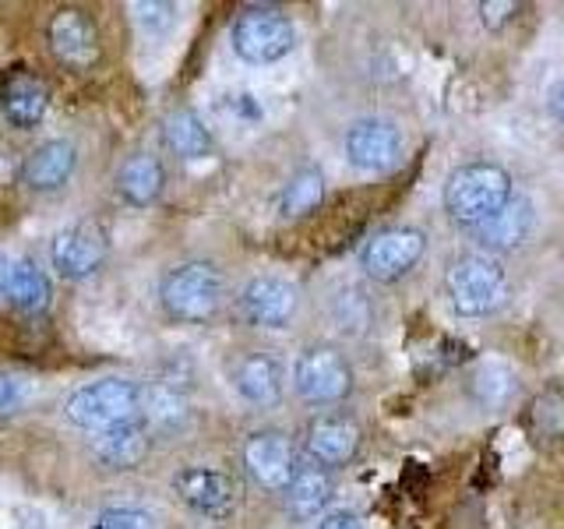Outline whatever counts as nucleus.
Listing matches in <instances>:
<instances>
[{"mask_svg":"<svg viewBox=\"0 0 564 529\" xmlns=\"http://www.w3.org/2000/svg\"><path fill=\"white\" fill-rule=\"evenodd\" d=\"M141 388L128 378H102L93 385H82L75 396L67 399L64 417L82 431L102 434L120 423L141 417Z\"/></svg>","mask_w":564,"mask_h":529,"instance_id":"nucleus-4","label":"nucleus"},{"mask_svg":"<svg viewBox=\"0 0 564 529\" xmlns=\"http://www.w3.org/2000/svg\"><path fill=\"white\" fill-rule=\"evenodd\" d=\"M427 251V237L413 226H395L384 229L375 240L364 247L360 264L370 279L378 282H395L402 276H410L416 269V261Z\"/></svg>","mask_w":564,"mask_h":529,"instance_id":"nucleus-7","label":"nucleus"},{"mask_svg":"<svg viewBox=\"0 0 564 529\" xmlns=\"http://www.w3.org/2000/svg\"><path fill=\"white\" fill-rule=\"evenodd\" d=\"M46 43L64 67L88 71L99 61V29L82 8H57L46 22Z\"/></svg>","mask_w":564,"mask_h":529,"instance_id":"nucleus-8","label":"nucleus"},{"mask_svg":"<svg viewBox=\"0 0 564 529\" xmlns=\"http://www.w3.org/2000/svg\"><path fill=\"white\" fill-rule=\"evenodd\" d=\"M78 166V152L64 138H50L40 149H32L22 163V181L32 191H57L70 181V173Z\"/></svg>","mask_w":564,"mask_h":529,"instance_id":"nucleus-17","label":"nucleus"},{"mask_svg":"<svg viewBox=\"0 0 564 529\" xmlns=\"http://www.w3.org/2000/svg\"><path fill=\"white\" fill-rule=\"evenodd\" d=\"M314 529H364V522L352 516V511H328Z\"/></svg>","mask_w":564,"mask_h":529,"instance_id":"nucleus-30","label":"nucleus"},{"mask_svg":"<svg viewBox=\"0 0 564 529\" xmlns=\"http://www.w3.org/2000/svg\"><path fill=\"white\" fill-rule=\"evenodd\" d=\"M243 466L264 490H286L296 473V449L282 431H254L243 441Z\"/></svg>","mask_w":564,"mask_h":529,"instance_id":"nucleus-11","label":"nucleus"},{"mask_svg":"<svg viewBox=\"0 0 564 529\" xmlns=\"http://www.w3.org/2000/svg\"><path fill=\"white\" fill-rule=\"evenodd\" d=\"M529 229H533V205H529V198H516V194H511L508 205L501 212H494V216L476 226L473 234L484 251L501 255V251H516V247H522Z\"/></svg>","mask_w":564,"mask_h":529,"instance_id":"nucleus-18","label":"nucleus"},{"mask_svg":"<svg viewBox=\"0 0 564 529\" xmlns=\"http://www.w3.org/2000/svg\"><path fill=\"white\" fill-rule=\"evenodd\" d=\"M346 155L352 166L367 173L392 170L402 155V134L395 123H388V120H375V117L357 120L346 131Z\"/></svg>","mask_w":564,"mask_h":529,"instance_id":"nucleus-13","label":"nucleus"},{"mask_svg":"<svg viewBox=\"0 0 564 529\" xmlns=\"http://www.w3.org/2000/svg\"><path fill=\"white\" fill-rule=\"evenodd\" d=\"M293 388L311 406L343 402L352 392V367L339 349L311 346L300 353V360L293 367Z\"/></svg>","mask_w":564,"mask_h":529,"instance_id":"nucleus-6","label":"nucleus"},{"mask_svg":"<svg viewBox=\"0 0 564 529\" xmlns=\"http://www.w3.org/2000/svg\"><path fill=\"white\" fill-rule=\"evenodd\" d=\"M14 173H18V163H14V152L0 145V187L11 184L14 181Z\"/></svg>","mask_w":564,"mask_h":529,"instance_id":"nucleus-31","label":"nucleus"},{"mask_svg":"<svg viewBox=\"0 0 564 529\" xmlns=\"http://www.w3.org/2000/svg\"><path fill=\"white\" fill-rule=\"evenodd\" d=\"M445 293L458 317H487L508 300V276L490 255H463L448 264Z\"/></svg>","mask_w":564,"mask_h":529,"instance_id":"nucleus-3","label":"nucleus"},{"mask_svg":"<svg viewBox=\"0 0 564 529\" xmlns=\"http://www.w3.org/2000/svg\"><path fill=\"white\" fill-rule=\"evenodd\" d=\"M8 272H11V261H8V258H0V293H4V279H8Z\"/></svg>","mask_w":564,"mask_h":529,"instance_id":"nucleus-33","label":"nucleus"},{"mask_svg":"<svg viewBox=\"0 0 564 529\" xmlns=\"http://www.w3.org/2000/svg\"><path fill=\"white\" fill-rule=\"evenodd\" d=\"M304 445H307L311 463L325 469L346 466L360 449V423L346 413H322L307 423Z\"/></svg>","mask_w":564,"mask_h":529,"instance_id":"nucleus-14","label":"nucleus"},{"mask_svg":"<svg viewBox=\"0 0 564 529\" xmlns=\"http://www.w3.org/2000/svg\"><path fill=\"white\" fill-rule=\"evenodd\" d=\"M173 490L181 494V501L194 508L205 519H229L237 511V484L229 481L223 469L212 466H184L173 476Z\"/></svg>","mask_w":564,"mask_h":529,"instance_id":"nucleus-10","label":"nucleus"},{"mask_svg":"<svg viewBox=\"0 0 564 529\" xmlns=\"http://www.w3.org/2000/svg\"><path fill=\"white\" fill-rule=\"evenodd\" d=\"M93 452L102 466H110V469H134L141 458L149 455V428H145V420H128V423H120V428H110V431H102L96 434L93 441Z\"/></svg>","mask_w":564,"mask_h":529,"instance_id":"nucleus-20","label":"nucleus"},{"mask_svg":"<svg viewBox=\"0 0 564 529\" xmlns=\"http://www.w3.org/2000/svg\"><path fill=\"white\" fill-rule=\"evenodd\" d=\"M40 392L29 375H18V370H0V417H18L29 410V402Z\"/></svg>","mask_w":564,"mask_h":529,"instance_id":"nucleus-27","label":"nucleus"},{"mask_svg":"<svg viewBox=\"0 0 564 529\" xmlns=\"http://www.w3.org/2000/svg\"><path fill=\"white\" fill-rule=\"evenodd\" d=\"M0 110H4L11 128H18V131L35 128L50 110L46 82L40 75H29V71H14L4 85V96H0Z\"/></svg>","mask_w":564,"mask_h":529,"instance_id":"nucleus-16","label":"nucleus"},{"mask_svg":"<svg viewBox=\"0 0 564 529\" xmlns=\"http://www.w3.org/2000/svg\"><path fill=\"white\" fill-rule=\"evenodd\" d=\"M300 307V293L293 282L279 276H258L240 293V314L254 328H286Z\"/></svg>","mask_w":564,"mask_h":529,"instance_id":"nucleus-12","label":"nucleus"},{"mask_svg":"<svg viewBox=\"0 0 564 529\" xmlns=\"http://www.w3.org/2000/svg\"><path fill=\"white\" fill-rule=\"evenodd\" d=\"M511 392H516V375L505 367V364H484L476 367L473 375V396L480 399L484 406H501L511 399Z\"/></svg>","mask_w":564,"mask_h":529,"instance_id":"nucleus-25","label":"nucleus"},{"mask_svg":"<svg viewBox=\"0 0 564 529\" xmlns=\"http://www.w3.org/2000/svg\"><path fill=\"white\" fill-rule=\"evenodd\" d=\"M163 141L166 149L176 152L181 159H205L212 152V134L205 128V120L181 106V110H170L163 120Z\"/></svg>","mask_w":564,"mask_h":529,"instance_id":"nucleus-22","label":"nucleus"},{"mask_svg":"<svg viewBox=\"0 0 564 529\" xmlns=\"http://www.w3.org/2000/svg\"><path fill=\"white\" fill-rule=\"evenodd\" d=\"M234 388L251 406H275L286 388V370L272 353H247L234 367Z\"/></svg>","mask_w":564,"mask_h":529,"instance_id":"nucleus-15","label":"nucleus"},{"mask_svg":"<svg viewBox=\"0 0 564 529\" xmlns=\"http://www.w3.org/2000/svg\"><path fill=\"white\" fill-rule=\"evenodd\" d=\"M322 198H325L322 170H314V166L300 170V173L290 176L286 191H282V216H290V219L307 216V212H314L317 205H322Z\"/></svg>","mask_w":564,"mask_h":529,"instance_id":"nucleus-24","label":"nucleus"},{"mask_svg":"<svg viewBox=\"0 0 564 529\" xmlns=\"http://www.w3.org/2000/svg\"><path fill=\"white\" fill-rule=\"evenodd\" d=\"M166 187V170H163V159L152 155V152H134L120 163L117 170V191L123 202H131L138 208L152 205L159 194Z\"/></svg>","mask_w":564,"mask_h":529,"instance_id":"nucleus-19","label":"nucleus"},{"mask_svg":"<svg viewBox=\"0 0 564 529\" xmlns=\"http://www.w3.org/2000/svg\"><path fill=\"white\" fill-rule=\"evenodd\" d=\"M551 114H554V120L564 128V78L551 88Z\"/></svg>","mask_w":564,"mask_h":529,"instance_id":"nucleus-32","label":"nucleus"},{"mask_svg":"<svg viewBox=\"0 0 564 529\" xmlns=\"http://www.w3.org/2000/svg\"><path fill=\"white\" fill-rule=\"evenodd\" d=\"M511 198V176L498 163H463L445 184V212L452 223L476 229Z\"/></svg>","mask_w":564,"mask_h":529,"instance_id":"nucleus-1","label":"nucleus"},{"mask_svg":"<svg viewBox=\"0 0 564 529\" xmlns=\"http://www.w3.org/2000/svg\"><path fill=\"white\" fill-rule=\"evenodd\" d=\"M0 296H8L11 304L18 307V311H29V314H40V311H46L50 307V279L35 269V264H29V261H14L11 264V272H8V279H4V293Z\"/></svg>","mask_w":564,"mask_h":529,"instance_id":"nucleus-23","label":"nucleus"},{"mask_svg":"<svg viewBox=\"0 0 564 529\" xmlns=\"http://www.w3.org/2000/svg\"><path fill=\"white\" fill-rule=\"evenodd\" d=\"M296 46V29L272 8H247L234 22V50L247 64H275Z\"/></svg>","mask_w":564,"mask_h":529,"instance_id":"nucleus-5","label":"nucleus"},{"mask_svg":"<svg viewBox=\"0 0 564 529\" xmlns=\"http://www.w3.org/2000/svg\"><path fill=\"white\" fill-rule=\"evenodd\" d=\"M226 296L223 272L208 261H187L166 272L163 287H159V300H163L166 314L173 322L187 325H205L219 314Z\"/></svg>","mask_w":564,"mask_h":529,"instance_id":"nucleus-2","label":"nucleus"},{"mask_svg":"<svg viewBox=\"0 0 564 529\" xmlns=\"http://www.w3.org/2000/svg\"><path fill=\"white\" fill-rule=\"evenodd\" d=\"M93 529H152V519L138 508H106L99 511Z\"/></svg>","mask_w":564,"mask_h":529,"instance_id":"nucleus-28","label":"nucleus"},{"mask_svg":"<svg viewBox=\"0 0 564 529\" xmlns=\"http://www.w3.org/2000/svg\"><path fill=\"white\" fill-rule=\"evenodd\" d=\"M516 11H519V4H511V0H501V4L487 0V4H480V14H484V25L487 29H501Z\"/></svg>","mask_w":564,"mask_h":529,"instance_id":"nucleus-29","label":"nucleus"},{"mask_svg":"<svg viewBox=\"0 0 564 529\" xmlns=\"http://www.w3.org/2000/svg\"><path fill=\"white\" fill-rule=\"evenodd\" d=\"M529 423H533V431L540 438H561L564 434V396L554 392V388L540 392L533 406H529Z\"/></svg>","mask_w":564,"mask_h":529,"instance_id":"nucleus-26","label":"nucleus"},{"mask_svg":"<svg viewBox=\"0 0 564 529\" xmlns=\"http://www.w3.org/2000/svg\"><path fill=\"white\" fill-rule=\"evenodd\" d=\"M286 494V511L293 519L300 522H307L314 516H322L328 498H332V476L325 466H317V463H296V473H293V481L290 487L282 490Z\"/></svg>","mask_w":564,"mask_h":529,"instance_id":"nucleus-21","label":"nucleus"},{"mask_svg":"<svg viewBox=\"0 0 564 529\" xmlns=\"http://www.w3.org/2000/svg\"><path fill=\"white\" fill-rule=\"evenodd\" d=\"M106 255H110V240H106V229L99 223H78L67 226L53 237L50 258L53 269L61 279H88L102 269Z\"/></svg>","mask_w":564,"mask_h":529,"instance_id":"nucleus-9","label":"nucleus"}]
</instances>
